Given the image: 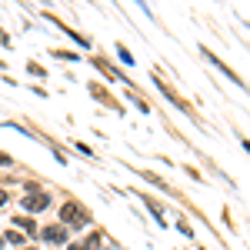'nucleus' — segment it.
<instances>
[{
	"label": "nucleus",
	"instance_id": "f257e3e1",
	"mask_svg": "<svg viewBox=\"0 0 250 250\" xmlns=\"http://www.w3.org/2000/svg\"><path fill=\"white\" fill-rule=\"evenodd\" d=\"M60 220H63V227H83V224H87V210L70 200V204L60 207Z\"/></svg>",
	"mask_w": 250,
	"mask_h": 250
},
{
	"label": "nucleus",
	"instance_id": "f03ea898",
	"mask_svg": "<svg viewBox=\"0 0 250 250\" xmlns=\"http://www.w3.org/2000/svg\"><path fill=\"white\" fill-rule=\"evenodd\" d=\"M23 207H27V210H30V213H40V210H43V207H47V193L34 190V193H30V197H27V200H23Z\"/></svg>",
	"mask_w": 250,
	"mask_h": 250
},
{
	"label": "nucleus",
	"instance_id": "7ed1b4c3",
	"mask_svg": "<svg viewBox=\"0 0 250 250\" xmlns=\"http://www.w3.org/2000/svg\"><path fill=\"white\" fill-rule=\"evenodd\" d=\"M43 240H50V244H63L67 233H63V227H47V230H43Z\"/></svg>",
	"mask_w": 250,
	"mask_h": 250
},
{
	"label": "nucleus",
	"instance_id": "20e7f679",
	"mask_svg": "<svg viewBox=\"0 0 250 250\" xmlns=\"http://www.w3.org/2000/svg\"><path fill=\"white\" fill-rule=\"evenodd\" d=\"M14 224H20V227H23V230H30V233H34V237H37V227H34V224H30V220H27V217H17V220H14Z\"/></svg>",
	"mask_w": 250,
	"mask_h": 250
},
{
	"label": "nucleus",
	"instance_id": "39448f33",
	"mask_svg": "<svg viewBox=\"0 0 250 250\" xmlns=\"http://www.w3.org/2000/svg\"><path fill=\"white\" fill-rule=\"evenodd\" d=\"M7 164H10V154H3V150H0V167H7Z\"/></svg>",
	"mask_w": 250,
	"mask_h": 250
},
{
	"label": "nucleus",
	"instance_id": "423d86ee",
	"mask_svg": "<svg viewBox=\"0 0 250 250\" xmlns=\"http://www.w3.org/2000/svg\"><path fill=\"white\" fill-rule=\"evenodd\" d=\"M3 204H7V190H0V207H3Z\"/></svg>",
	"mask_w": 250,
	"mask_h": 250
},
{
	"label": "nucleus",
	"instance_id": "0eeeda50",
	"mask_svg": "<svg viewBox=\"0 0 250 250\" xmlns=\"http://www.w3.org/2000/svg\"><path fill=\"white\" fill-rule=\"evenodd\" d=\"M67 250H87V247H80V244H74V247H67Z\"/></svg>",
	"mask_w": 250,
	"mask_h": 250
},
{
	"label": "nucleus",
	"instance_id": "6e6552de",
	"mask_svg": "<svg viewBox=\"0 0 250 250\" xmlns=\"http://www.w3.org/2000/svg\"><path fill=\"white\" fill-rule=\"evenodd\" d=\"M244 147H247V150H250V140H244Z\"/></svg>",
	"mask_w": 250,
	"mask_h": 250
}]
</instances>
